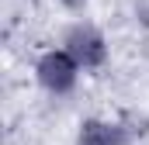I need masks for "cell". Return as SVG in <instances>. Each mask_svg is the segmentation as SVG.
<instances>
[{
    "label": "cell",
    "mask_w": 149,
    "mask_h": 145,
    "mask_svg": "<svg viewBox=\"0 0 149 145\" xmlns=\"http://www.w3.org/2000/svg\"><path fill=\"white\" fill-rule=\"evenodd\" d=\"M66 52L76 59L80 69H97L104 62V55H108V45H104V38H101L97 28L76 24V28H70V35H66Z\"/></svg>",
    "instance_id": "cell-1"
},
{
    "label": "cell",
    "mask_w": 149,
    "mask_h": 145,
    "mask_svg": "<svg viewBox=\"0 0 149 145\" xmlns=\"http://www.w3.org/2000/svg\"><path fill=\"white\" fill-rule=\"evenodd\" d=\"M76 59L63 48V52H49V55H42V62H38V83L49 90V93H70L76 83Z\"/></svg>",
    "instance_id": "cell-2"
},
{
    "label": "cell",
    "mask_w": 149,
    "mask_h": 145,
    "mask_svg": "<svg viewBox=\"0 0 149 145\" xmlns=\"http://www.w3.org/2000/svg\"><path fill=\"white\" fill-rule=\"evenodd\" d=\"M76 145H125V135H121V128H114V124L87 121V124L80 128V142Z\"/></svg>",
    "instance_id": "cell-3"
}]
</instances>
